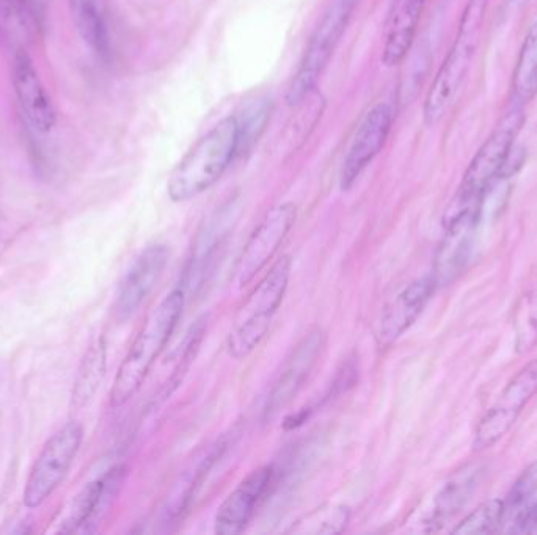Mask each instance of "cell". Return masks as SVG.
<instances>
[{
	"mask_svg": "<svg viewBox=\"0 0 537 535\" xmlns=\"http://www.w3.org/2000/svg\"><path fill=\"white\" fill-rule=\"evenodd\" d=\"M234 157H238V121L228 117L197 140L176 165L167 182L170 200L184 203L211 189Z\"/></svg>",
	"mask_w": 537,
	"mask_h": 535,
	"instance_id": "obj_1",
	"label": "cell"
},
{
	"mask_svg": "<svg viewBox=\"0 0 537 535\" xmlns=\"http://www.w3.org/2000/svg\"><path fill=\"white\" fill-rule=\"evenodd\" d=\"M184 291L175 289L159 303L140 328L125 361L121 363L110 391V405L121 407L131 399L147 379L148 372L158 360L162 350L175 332L179 317L183 314Z\"/></svg>",
	"mask_w": 537,
	"mask_h": 535,
	"instance_id": "obj_2",
	"label": "cell"
},
{
	"mask_svg": "<svg viewBox=\"0 0 537 535\" xmlns=\"http://www.w3.org/2000/svg\"><path fill=\"white\" fill-rule=\"evenodd\" d=\"M487 5L489 0H468L453 46L434 77L424 101L423 117L428 126L440 123L461 93L483 35Z\"/></svg>",
	"mask_w": 537,
	"mask_h": 535,
	"instance_id": "obj_3",
	"label": "cell"
},
{
	"mask_svg": "<svg viewBox=\"0 0 537 535\" xmlns=\"http://www.w3.org/2000/svg\"><path fill=\"white\" fill-rule=\"evenodd\" d=\"M525 123V109L511 104L503 120L487 137L465 170L461 186L446 215L464 211L483 212L484 201L495 182L505 179L506 164L514 151L517 135Z\"/></svg>",
	"mask_w": 537,
	"mask_h": 535,
	"instance_id": "obj_4",
	"label": "cell"
},
{
	"mask_svg": "<svg viewBox=\"0 0 537 535\" xmlns=\"http://www.w3.org/2000/svg\"><path fill=\"white\" fill-rule=\"evenodd\" d=\"M291 275V259L283 256L267 272L258 288L239 310L230 333V354L234 358H244L260 346L269 332L272 319L282 305Z\"/></svg>",
	"mask_w": 537,
	"mask_h": 535,
	"instance_id": "obj_5",
	"label": "cell"
},
{
	"mask_svg": "<svg viewBox=\"0 0 537 535\" xmlns=\"http://www.w3.org/2000/svg\"><path fill=\"white\" fill-rule=\"evenodd\" d=\"M358 2L360 0H335L330 5L326 15L316 27L315 33L311 35L299 70L294 74L293 81L289 85L288 93H286L289 106H300L308 96L315 93L316 85L329 65L333 52L340 44L341 37L348 29L349 21Z\"/></svg>",
	"mask_w": 537,
	"mask_h": 535,
	"instance_id": "obj_6",
	"label": "cell"
},
{
	"mask_svg": "<svg viewBox=\"0 0 537 535\" xmlns=\"http://www.w3.org/2000/svg\"><path fill=\"white\" fill-rule=\"evenodd\" d=\"M82 438L84 429L76 421H71L52 435L30 470L22 496L24 506L37 509L57 490L76 459Z\"/></svg>",
	"mask_w": 537,
	"mask_h": 535,
	"instance_id": "obj_7",
	"label": "cell"
},
{
	"mask_svg": "<svg viewBox=\"0 0 537 535\" xmlns=\"http://www.w3.org/2000/svg\"><path fill=\"white\" fill-rule=\"evenodd\" d=\"M537 393V358L527 364L519 374L506 385L494 407L479 421L476 427L473 449L484 451L497 445L501 438L517 423L523 408Z\"/></svg>",
	"mask_w": 537,
	"mask_h": 535,
	"instance_id": "obj_8",
	"label": "cell"
},
{
	"mask_svg": "<svg viewBox=\"0 0 537 535\" xmlns=\"http://www.w3.org/2000/svg\"><path fill=\"white\" fill-rule=\"evenodd\" d=\"M125 465H117L110 468L107 473L88 482L81 493L73 499L70 509L60 523L59 532L62 534H74V532L98 531L99 525L109 514L114 506L115 499L120 493L123 482L126 479Z\"/></svg>",
	"mask_w": 537,
	"mask_h": 535,
	"instance_id": "obj_9",
	"label": "cell"
},
{
	"mask_svg": "<svg viewBox=\"0 0 537 535\" xmlns=\"http://www.w3.org/2000/svg\"><path fill=\"white\" fill-rule=\"evenodd\" d=\"M297 208L293 203H282L267 211L245 244L236 267L239 286H247L274 258L294 226Z\"/></svg>",
	"mask_w": 537,
	"mask_h": 535,
	"instance_id": "obj_10",
	"label": "cell"
},
{
	"mask_svg": "<svg viewBox=\"0 0 537 535\" xmlns=\"http://www.w3.org/2000/svg\"><path fill=\"white\" fill-rule=\"evenodd\" d=\"M395 110L390 102H379L358 124L354 139L349 146L341 167V189L349 190L360 178L365 168L374 161L390 135Z\"/></svg>",
	"mask_w": 537,
	"mask_h": 535,
	"instance_id": "obj_11",
	"label": "cell"
},
{
	"mask_svg": "<svg viewBox=\"0 0 537 535\" xmlns=\"http://www.w3.org/2000/svg\"><path fill=\"white\" fill-rule=\"evenodd\" d=\"M324 346H326V335L321 328H313L294 347L293 352L289 354L282 369L278 372L271 393L267 396L266 408H264L267 418L277 415L299 394L305 380L315 369Z\"/></svg>",
	"mask_w": 537,
	"mask_h": 535,
	"instance_id": "obj_12",
	"label": "cell"
},
{
	"mask_svg": "<svg viewBox=\"0 0 537 535\" xmlns=\"http://www.w3.org/2000/svg\"><path fill=\"white\" fill-rule=\"evenodd\" d=\"M481 219V212L465 211L445 215V234L435 253L434 278L437 288L453 283L467 267L476 226Z\"/></svg>",
	"mask_w": 537,
	"mask_h": 535,
	"instance_id": "obj_13",
	"label": "cell"
},
{
	"mask_svg": "<svg viewBox=\"0 0 537 535\" xmlns=\"http://www.w3.org/2000/svg\"><path fill=\"white\" fill-rule=\"evenodd\" d=\"M167 263L169 250L165 245H151L140 253L118 288L115 300L118 321H128L129 317L134 316L161 280Z\"/></svg>",
	"mask_w": 537,
	"mask_h": 535,
	"instance_id": "obj_14",
	"label": "cell"
},
{
	"mask_svg": "<svg viewBox=\"0 0 537 535\" xmlns=\"http://www.w3.org/2000/svg\"><path fill=\"white\" fill-rule=\"evenodd\" d=\"M11 81L27 123L40 134L51 132L57 121V113L27 51H18L13 55Z\"/></svg>",
	"mask_w": 537,
	"mask_h": 535,
	"instance_id": "obj_15",
	"label": "cell"
},
{
	"mask_svg": "<svg viewBox=\"0 0 537 535\" xmlns=\"http://www.w3.org/2000/svg\"><path fill=\"white\" fill-rule=\"evenodd\" d=\"M272 479L274 468L269 465L261 466L245 477L217 510L214 521L216 534L238 535L245 531L255 515L256 507L271 487Z\"/></svg>",
	"mask_w": 537,
	"mask_h": 535,
	"instance_id": "obj_16",
	"label": "cell"
},
{
	"mask_svg": "<svg viewBox=\"0 0 537 535\" xmlns=\"http://www.w3.org/2000/svg\"><path fill=\"white\" fill-rule=\"evenodd\" d=\"M437 289L432 275L413 281L395 299L388 303L377 330V343L380 347H390L417 322L418 317L428 306L432 294Z\"/></svg>",
	"mask_w": 537,
	"mask_h": 535,
	"instance_id": "obj_17",
	"label": "cell"
},
{
	"mask_svg": "<svg viewBox=\"0 0 537 535\" xmlns=\"http://www.w3.org/2000/svg\"><path fill=\"white\" fill-rule=\"evenodd\" d=\"M239 212H241V204L238 198H230L209 217L208 222H205L195 239L192 258L184 275L187 286H197L205 277V273H208L212 261L233 231Z\"/></svg>",
	"mask_w": 537,
	"mask_h": 535,
	"instance_id": "obj_18",
	"label": "cell"
},
{
	"mask_svg": "<svg viewBox=\"0 0 537 535\" xmlns=\"http://www.w3.org/2000/svg\"><path fill=\"white\" fill-rule=\"evenodd\" d=\"M428 0H398L395 11L391 15L385 38L382 62L385 66H396L404 62L413 40L417 35L418 24Z\"/></svg>",
	"mask_w": 537,
	"mask_h": 535,
	"instance_id": "obj_19",
	"label": "cell"
},
{
	"mask_svg": "<svg viewBox=\"0 0 537 535\" xmlns=\"http://www.w3.org/2000/svg\"><path fill=\"white\" fill-rule=\"evenodd\" d=\"M483 470L479 466L465 468L462 473H457L453 479L443 485L442 490L435 496L431 514L426 518L424 525L426 531L434 532L442 529L448 521L453 520L472 498Z\"/></svg>",
	"mask_w": 537,
	"mask_h": 535,
	"instance_id": "obj_20",
	"label": "cell"
},
{
	"mask_svg": "<svg viewBox=\"0 0 537 535\" xmlns=\"http://www.w3.org/2000/svg\"><path fill=\"white\" fill-rule=\"evenodd\" d=\"M38 30L37 11L29 0H0V32L13 51H27Z\"/></svg>",
	"mask_w": 537,
	"mask_h": 535,
	"instance_id": "obj_21",
	"label": "cell"
},
{
	"mask_svg": "<svg viewBox=\"0 0 537 535\" xmlns=\"http://www.w3.org/2000/svg\"><path fill=\"white\" fill-rule=\"evenodd\" d=\"M74 26L88 48L101 59L110 55V38L98 0H70Z\"/></svg>",
	"mask_w": 537,
	"mask_h": 535,
	"instance_id": "obj_22",
	"label": "cell"
},
{
	"mask_svg": "<svg viewBox=\"0 0 537 535\" xmlns=\"http://www.w3.org/2000/svg\"><path fill=\"white\" fill-rule=\"evenodd\" d=\"M512 102L525 107L537 96V19L528 30L512 73Z\"/></svg>",
	"mask_w": 537,
	"mask_h": 535,
	"instance_id": "obj_23",
	"label": "cell"
},
{
	"mask_svg": "<svg viewBox=\"0 0 537 535\" xmlns=\"http://www.w3.org/2000/svg\"><path fill=\"white\" fill-rule=\"evenodd\" d=\"M107 368V347L103 338L88 347L77 371L73 388V407L84 408L93 401L103 383Z\"/></svg>",
	"mask_w": 537,
	"mask_h": 535,
	"instance_id": "obj_24",
	"label": "cell"
},
{
	"mask_svg": "<svg viewBox=\"0 0 537 535\" xmlns=\"http://www.w3.org/2000/svg\"><path fill=\"white\" fill-rule=\"evenodd\" d=\"M505 521V503L503 499H490L487 503L481 504L478 509L453 529V534L478 535L495 534L503 529Z\"/></svg>",
	"mask_w": 537,
	"mask_h": 535,
	"instance_id": "obj_25",
	"label": "cell"
},
{
	"mask_svg": "<svg viewBox=\"0 0 537 535\" xmlns=\"http://www.w3.org/2000/svg\"><path fill=\"white\" fill-rule=\"evenodd\" d=\"M348 507L327 506L311 512L307 517L297 521L291 532L294 534H340L349 523Z\"/></svg>",
	"mask_w": 537,
	"mask_h": 535,
	"instance_id": "obj_26",
	"label": "cell"
},
{
	"mask_svg": "<svg viewBox=\"0 0 537 535\" xmlns=\"http://www.w3.org/2000/svg\"><path fill=\"white\" fill-rule=\"evenodd\" d=\"M269 113H271V109H269L267 101L258 99L245 107L241 117H236V121H238V156L247 153L258 142L266 129Z\"/></svg>",
	"mask_w": 537,
	"mask_h": 535,
	"instance_id": "obj_27",
	"label": "cell"
},
{
	"mask_svg": "<svg viewBox=\"0 0 537 535\" xmlns=\"http://www.w3.org/2000/svg\"><path fill=\"white\" fill-rule=\"evenodd\" d=\"M514 333H516L517 354H528L537 344V288L528 292L519 306H517L516 319H514Z\"/></svg>",
	"mask_w": 537,
	"mask_h": 535,
	"instance_id": "obj_28",
	"label": "cell"
},
{
	"mask_svg": "<svg viewBox=\"0 0 537 535\" xmlns=\"http://www.w3.org/2000/svg\"><path fill=\"white\" fill-rule=\"evenodd\" d=\"M537 496V460L528 466L527 470L520 474L519 479L512 485L511 492L508 493L505 503V520L509 515L514 514L519 507L528 503L530 499ZM505 523V521H503ZM503 531V529H501Z\"/></svg>",
	"mask_w": 537,
	"mask_h": 535,
	"instance_id": "obj_29",
	"label": "cell"
},
{
	"mask_svg": "<svg viewBox=\"0 0 537 535\" xmlns=\"http://www.w3.org/2000/svg\"><path fill=\"white\" fill-rule=\"evenodd\" d=\"M503 531L511 534L537 535V496L506 517Z\"/></svg>",
	"mask_w": 537,
	"mask_h": 535,
	"instance_id": "obj_30",
	"label": "cell"
},
{
	"mask_svg": "<svg viewBox=\"0 0 537 535\" xmlns=\"http://www.w3.org/2000/svg\"><path fill=\"white\" fill-rule=\"evenodd\" d=\"M509 2H511V4H519V2H523V0H509Z\"/></svg>",
	"mask_w": 537,
	"mask_h": 535,
	"instance_id": "obj_31",
	"label": "cell"
}]
</instances>
